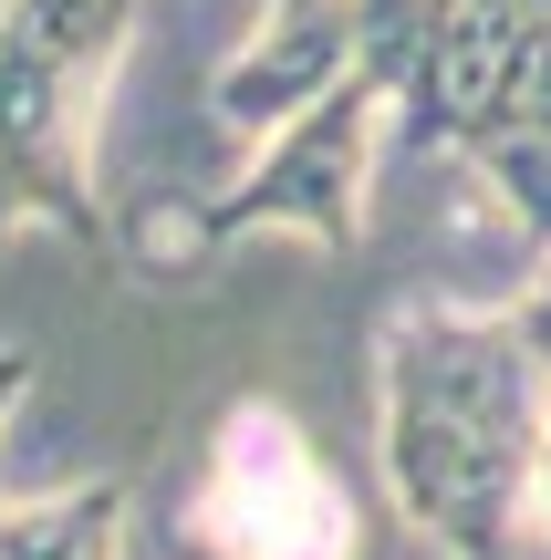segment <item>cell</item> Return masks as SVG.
I'll return each mask as SVG.
<instances>
[{
  "mask_svg": "<svg viewBox=\"0 0 551 560\" xmlns=\"http://www.w3.org/2000/svg\"><path fill=\"white\" fill-rule=\"evenodd\" d=\"M21 395H32V353H21V342H0V425H11Z\"/></svg>",
  "mask_w": 551,
  "mask_h": 560,
  "instance_id": "9",
  "label": "cell"
},
{
  "mask_svg": "<svg viewBox=\"0 0 551 560\" xmlns=\"http://www.w3.org/2000/svg\"><path fill=\"white\" fill-rule=\"evenodd\" d=\"M458 156H469L479 177H490L500 198H510V219H520V229H531V240L551 249V125H541V115L479 125V136L458 145Z\"/></svg>",
  "mask_w": 551,
  "mask_h": 560,
  "instance_id": "7",
  "label": "cell"
},
{
  "mask_svg": "<svg viewBox=\"0 0 551 560\" xmlns=\"http://www.w3.org/2000/svg\"><path fill=\"white\" fill-rule=\"evenodd\" d=\"M551 446V363L520 312H395L375 353V457L416 540L448 560H520Z\"/></svg>",
  "mask_w": 551,
  "mask_h": 560,
  "instance_id": "1",
  "label": "cell"
},
{
  "mask_svg": "<svg viewBox=\"0 0 551 560\" xmlns=\"http://www.w3.org/2000/svg\"><path fill=\"white\" fill-rule=\"evenodd\" d=\"M187 540H198V560H365L344 478L261 395L229 405L208 436L198 488H187Z\"/></svg>",
  "mask_w": 551,
  "mask_h": 560,
  "instance_id": "4",
  "label": "cell"
},
{
  "mask_svg": "<svg viewBox=\"0 0 551 560\" xmlns=\"http://www.w3.org/2000/svg\"><path fill=\"white\" fill-rule=\"evenodd\" d=\"M354 62H365V0H271L261 32L219 62L208 104H219V125H240V136H271V125H291L302 104H323Z\"/></svg>",
  "mask_w": 551,
  "mask_h": 560,
  "instance_id": "5",
  "label": "cell"
},
{
  "mask_svg": "<svg viewBox=\"0 0 551 560\" xmlns=\"http://www.w3.org/2000/svg\"><path fill=\"white\" fill-rule=\"evenodd\" d=\"M386 104H395V83L375 73V62H354L323 104L271 125V145L250 156L240 187H219V198H198V208H157V219L136 229V260L146 270H187V260H208V249L250 240V229H302L312 249L354 260V249H365V166H375Z\"/></svg>",
  "mask_w": 551,
  "mask_h": 560,
  "instance_id": "3",
  "label": "cell"
},
{
  "mask_svg": "<svg viewBox=\"0 0 551 560\" xmlns=\"http://www.w3.org/2000/svg\"><path fill=\"white\" fill-rule=\"evenodd\" d=\"M115 550H125V478H83L0 509V560H115Z\"/></svg>",
  "mask_w": 551,
  "mask_h": 560,
  "instance_id": "6",
  "label": "cell"
},
{
  "mask_svg": "<svg viewBox=\"0 0 551 560\" xmlns=\"http://www.w3.org/2000/svg\"><path fill=\"white\" fill-rule=\"evenodd\" d=\"M531 520H541V540H551V446H541V488H531Z\"/></svg>",
  "mask_w": 551,
  "mask_h": 560,
  "instance_id": "10",
  "label": "cell"
},
{
  "mask_svg": "<svg viewBox=\"0 0 551 560\" xmlns=\"http://www.w3.org/2000/svg\"><path fill=\"white\" fill-rule=\"evenodd\" d=\"M136 0H0V229L53 219L73 240L104 229L83 177V125L104 104Z\"/></svg>",
  "mask_w": 551,
  "mask_h": 560,
  "instance_id": "2",
  "label": "cell"
},
{
  "mask_svg": "<svg viewBox=\"0 0 551 560\" xmlns=\"http://www.w3.org/2000/svg\"><path fill=\"white\" fill-rule=\"evenodd\" d=\"M510 312H520V332H531V353L551 363V270H541V280H531V291H520V301H510Z\"/></svg>",
  "mask_w": 551,
  "mask_h": 560,
  "instance_id": "8",
  "label": "cell"
}]
</instances>
